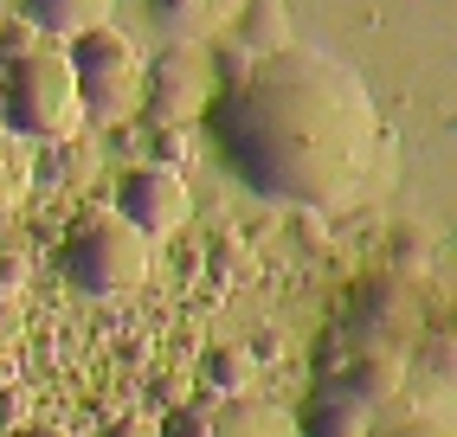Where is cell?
Listing matches in <instances>:
<instances>
[{
    "mask_svg": "<svg viewBox=\"0 0 457 437\" xmlns=\"http://www.w3.org/2000/svg\"><path fill=\"white\" fill-rule=\"evenodd\" d=\"M220 142L258 194L296 206H354L393 174V136L368 84L296 45L238 78L220 103Z\"/></svg>",
    "mask_w": 457,
    "mask_h": 437,
    "instance_id": "obj_1",
    "label": "cell"
},
{
    "mask_svg": "<svg viewBox=\"0 0 457 437\" xmlns=\"http://www.w3.org/2000/svg\"><path fill=\"white\" fill-rule=\"evenodd\" d=\"M78 84L71 58L52 39H39L26 20H0V129L7 136H39V142H71L78 136Z\"/></svg>",
    "mask_w": 457,
    "mask_h": 437,
    "instance_id": "obj_2",
    "label": "cell"
},
{
    "mask_svg": "<svg viewBox=\"0 0 457 437\" xmlns=\"http://www.w3.org/2000/svg\"><path fill=\"white\" fill-rule=\"evenodd\" d=\"M71 84H78V110L90 122H129L142 110V58L136 45L116 33V26H97V33L71 39Z\"/></svg>",
    "mask_w": 457,
    "mask_h": 437,
    "instance_id": "obj_3",
    "label": "cell"
},
{
    "mask_svg": "<svg viewBox=\"0 0 457 437\" xmlns=\"http://www.w3.org/2000/svg\"><path fill=\"white\" fill-rule=\"evenodd\" d=\"M65 276L84 296H116V290H136L148 276V238L116 212H90L78 218V232L65 244Z\"/></svg>",
    "mask_w": 457,
    "mask_h": 437,
    "instance_id": "obj_4",
    "label": "cell"
},
{
    "mask_svg": "<svg viewBox=\"0 0 457 437\" xmlns=\"http://www.w3.org/2000/svg\"><path fill=\"white\" fill-rule=\"evenodd\" d=\"M206 90L212 84H206L200 45H168L142 78V103H148V116H155L162 129H187V122L206 110Z\"/></svg>",
    "mask_w": 457,
    "mask_h": 437,
    "instance_id": "obj_5",
    "label": "cell"
},
{
    "mask_svg": "<svg viewBox=\"0 0 457 437\" xmlns=\"http://www.w3.org/2000/svg\"><path fill=\"white\" fill-rule=\"evenodd\" d=\"M187 212H194V194H187V180H180V168H136L123 174V186H116V218H129V226L142 238H162L174 226H187Z\"/></svg>",
    "mask_w": 457,
    "mask_h": 437,
    "instance_id": "obj_6",
    "label": "cell"
},
{
    "mask_svg": "<svg viewBox=\"0 0 457 437\" xmlns=\"http://www.w3.org/2000/svg\"><path fill=\"white\" fill-rule=\"evenodd\" d=\"M232 52L238 58H278L290 52V7L284 0H245L232 20Z\"/></svg>",
    "mask_w": 457,
    "mask_h": 437,
    "instance_id": "obj_7",
    "label": "cell"
},
{
    "mask_svg": "<svg viewBox=\"0 0 457 437\" xmlns=\"http://www.w3.org/2000/svg\"><path fill=\"white\" fill-rule=\"evenodd\" d=\"M374 425H380V418L368 412V405H354L335 380H322L296 431H303V437H374Z\"/></svg>",
    "mask_w": 457,
    "mask_h": 437,
    "instance_id": "obj_8",
    "label": "cell"
},
{
    "mask_svg": "<svg viewBox=\"0 0 457 437\" xmlns=\"http://www.w3.org/2000/svg\"><path fill=\"white\" fill-rule=\"evenodd\" d=\"M245 0H148V13H155L162 33H174V45H194L206 33H220V26L238 20Z\"/></svg>",
    "mask_w": 457,
    "mask_h": 437,
    "instance_id": "obj_9",
    "label": "cell"
},
{
    "mask_svg": "<svg viewBox=\"0 0 457 437\" xmlns=\"http://www.w3.org/2000/svg\"><path fill=\"white\" fill-rule=\"evenodd\" d=\"M20 13L39 39H84L110 20V0H20Z\"/></svg>",
    "mask_w": 457,
    "mask_h": 437,
    "instance_id": "obj_10",
    "label": "cell"
},
{
    "mask_svg": "<svg viewBox=\"0 0 457 437\" xmlns=\"http://www.w3.org/2000/svg\"><path fill=\"white\" fill-rule=\"evenodd\" d=\"M212 437H303L296 418L270 399H226L212 412Z\"/></svg>",
    "mask_w": 457,
    "mask_h": 437,
    "instance_id": "obj_11",
    "label": "cell"
},
{
    "mask_svg": "<svg viewBox=\"0 0 457 437\" xmlns=\"http://www.w3.org/2000/svg\"><path fill=\"white\" fill-rule=\"evenodd\" d=\"M200 380H206V392H220V399H245V386H252V348H232V341L206 348Z\"/></svg>",
    "mask_w": 457,
    "mask_h": 437,
    "instance_id": "obj_12",
    "label": "cell"
},
{
    "mask_svg": "<svg viewBox=\"0 0 457 437\" xmlns=\"http://www.w3.org/2000/svg\"><path fill=\"white\" fill-rule=\"evenodd\" d=\"M33 194V161H26V142L0 129V212H13Z\"/></svg>",
    "mask_w": 457,
    "mask_h": 437,
    "instance_id": "obj_13",
    "label": "cell"
},
{
    "mask_svg": "<svg viewBox=\"0 0 457 437\" xmlns=\"http://www.w3.org/2000/svg\"><path fill=\"white\" fill-rule=\"evenodd\" d=\"M162 437H212V405L200 399H187V405H180V412H168L162 418Z\"/></svg>",
    "mask_w": 457,
    "mask_h": 437,
    "instance_id": "obj_14",
    "label": "cell"
},
{
    "mask_svg": "<svg viewBox=\"0 0 457 437\" xmlns=\"http://www.w3.org/2000/svg\"><path fill=\"white\" fill-rule=\"evenodd\" d=\"M238 270H252V251H245L238 238H220V244H212V276H220V284H232Z\"/></svg>",
    "mask_w": 457,
    "mask_h": 437,
    "instance_id": "obj_15",
    "label": "cell"
},
{
    "mask_svg": "<svg viewBox=\"0 0 457 437\" xmlns=\"http://www.w3.org/2000/svg\"><path fill=\"white\" fill-rule=\"evenodd\" d=\"M148 392H155L168 412H180V405H187V373H155V380H148Z\"/></svg>",
    "mask_w": 457,
    "mask_h": 437,
    "instance_id": "obj_16",
    "label": "cell"
},
{
    "mask_svg": "<svg viewBox=\"0 0 457 437\" xmlns=\"http://www.w3.org/2000/svg\"><path fill=\"white\" fill-rule=\"evenodd\" d=\"M155 154H162L155 168H180V161H187V129H162L155 136Z\"/></svg>",
    "mask_w": 457,
    "mask_h": 437,
    "instance_id": "obj_17",
    "label": "cell"
},
{
    "mask_svg": "<svg viewBox=\"0 0 457 437\" xmlns=\"http://www.w3.org/2000/svg\"><path fill=\"white\" fill-rule=\"evenodd\" d=\"M20 290H26V264L0 258V302H20Z\"/></svg>",
    "mask_w": 457,
    "mask_h": 437,
    "instance_id": "obj_18",
    "label": "cell"
},
{
    "mask_svg": "<svg viewBox=\"0 0 457 437\" xmlns=\"http://www.w3.org/2000/svg\"><path fill=\"white\" fill-rule=\"evenodd\" d=\"M0 425H7V431H26V399H20L13 386H0Z\"/></svg>",
    "mask_w": 457,
    "mask_h": 437,
    "instance_id": "obj_19",
    "label": "cell"
},
{
    "mask_svg": "<svg viewBox=\"0 0 457 437\" xmlns=\"http://www.w3.org/2000/svg\"><path fill=\"white\" fill-rule=\"evenodd\" d=\"M104 437H162V431L148 425V418H110V425H104Z\"/></svg>",
    "mask_w": 457,
    "mask_h": 437,
    "instance_id": "obj_20",
    "label": "cell"
},
{
    "mask_svg": "<svg viewBox=\"0 0 457 437\" xmlns=\"http://www.w3.org/2000/svg\"><path fill=\"white\" fill-rule=\"evenodd\" d=\"M20 341V302H0V348Z\"/></svg>",
    "mask_w": 457,
    "mask_h": 437,
    "instance_id": "obj_21",
    "label": "cell"
},
{
    "mask_svg": "<svg viewBox=\"0 0 457 437\" xmlns=\"http://www.w3.org/2000/svg\"><path fill=\"white\" fill-rule=\"evenodd\" d=\"M13 437H65V431H46V425H26V431H13Z\"/></svg>",
    "mask_w": 457,
    "mask_h": 437,
    "instance_id": "obj_22",
    "label": "cell"
}]
</instances>
